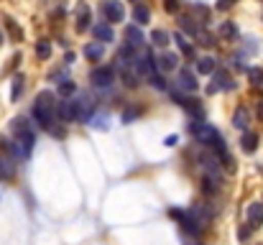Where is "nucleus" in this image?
Returning a JSON list of instances; mask_svg holds the SVG:
<instances>
[{
    "instance_id": "1",
    "label": "nucleus",
    "mask_w": 263,
    "mask_h": 245,
    "mask_svg": "<svg viewBox=\"0 0 263 245\" xmlns=\"http://www.w3.org/2000/svg\"><path fill=\"white\" fill-rule=\"evenodd\" d=\"M13 141H0V148H5L10 156L15 159H28L33 146H36V133H33V125L26 120V118H15L13 125Z\"/></svg>"
},
{
    "instance_id": "2",
    "label": "nucleus",
    "mask_w": 263,
    "mask_h": 245,
    "mask_svg": "<svg viewBox=\"0 0 263 245\" xmlns=\"http://www.w3.org/2000/svg\"><path fill=\"white\" fill-rule=\"evenodd\" d=\"M31 115H33V120H36L41 128L51 130V123H54V118H57V102H54V92H49V89L39 92V95H36V102H33V110H31Z\"/></svg>"
},
{
    "instance_id": "3",
    "label": "nucleus",
    "mask_w": 263,
    "mask_h": 245,
    "mask_svg": "<svg viewBox=\"0 0 263 245\" xmlns=\"http://www.w3.org/2000/svg\"><path fill=\"white\" fill-rule=\"evenodd\" d=\"M192 136L197 138V143H202V146H210V148H215V146L222 141V136L217 133V128H212V125H207V123L192 125Z\"/></svg>"
},
{
    "instance_id": "4",
    "label": "nucleus",
    "mask_w": 263,
    "mask_h": 245,
    "mask_svg": "<svg viewBox=\"0 0 263 245\" xmlns=\"http://www.w3.org/2000/svg\"><path fill=\"white\" fill-rule=\"evenodd\" d=\"M169 215H172L176 222L184 228V233H192V235H197V233L202 230V228L197 225V220L189 215V210H169Z\"/></svg>"
},
{
    "instance_id": "5",
    "label": "nucleus",
    "mask_w": 263,
    "mask_h": 245,
    "mask_svg": "<svg viewBox=\"0 0 263 245\" xmlns=\"http://www.w3.org/2000/svg\"><path fill=\"white\" fill-rule=\"evenodd\" d=\"M102 13H105V23H120L125 18V8L120 0H105Z\"/></svg>"
},
{
    "instance_id": "6",
    "label": "nucleus",
    "mask_w": 263,
    "mask_h": 245,
    "mask_svg": "<svg viewBox=\"0 0 263 245\" xmlns=\"http://www.w3.org/2000/svg\"><path fill=\"white\" fill-rule=\"evenodd\" d=\"M89 82L95 87H110L115 82V69L112 67H95L92 74H89Z\"/></svg>"
},
{
    "instance_id": "7",
    "label": "nucleus",
    "mask_w": 263,
    "mask_h": 245,
    "mask_svg": "<svg viewBox=\"0 0 263 245\" xmlns=\"http://www.w3.org/2000/svg\"><path fill=\"white\" fill-rule=\"evenodd\" d=\"M235 84H233V80H230V74L225 72V69H215L212 72V84L207 87V92L210 95H215V92H222V89H233Z\"/></svg>"
},
{
    "instance_id": "8",
    "label": "nucleus",
    "mask_w": 263,
    "mask_h": 245,
    "mask_svg": "<svg viewBox=\"0 0 263 245\" xmlns=\"http://www.w3.org/2000/svg\"><path fill=\"white\" fill-rule=\"evenodd\" d=\"M176 89H181V92H194L197 89V80H194V74L189 69H179V74H176Z\"/></svg>"
},
{
    "instance_id": "9",
    "label": "nucleus",
    "mask_w": 263,
    "mask_h": 245,
    "mask_svg": "<svg viewBox=\"0 0 263 245\" xmlns=\"http://www.w3.org/2000/svg\"><path fill=\"white\" fill-rule=\"evenodd\" d=\"M92 33H95V41H100V44H110V41L115 39L110 23H95V26H92Z\"/></svg>"
},
{
    "instance_id": "10",
    "label": "nucleus",
    "mask_w": 263,
    "mask_h": 245,
    "mask_svg": "<svg viewBox=\"0 0 263 245\" xmlns=\"http://www.w3.org/2000/svg\"><path fill=\"white\" fill-rule=\"evenodd\" d=\"M89 21H92L89 5H87V3H80V5H77V31H80V33L89 28Z\"/></svg>"
},
{
    "instance_id": "11",
    "label": "nucleus",
    "mask_w": 263,
    "mask_h": 245,
    "mask_svg": "<svg viewBox=\"0 0 263 245\" xmlns=\"http://www.w3.org/2000/svg\"><path fill=\"white\" fill-rule=\"evenodd\" d=\"M248 225L251 228H261L263 225V202L248 204Z\"/></svg>"
},
{
    "instance_id": "12",
    "label": "nucleus",
    "mask_w": 263,
    "mask_h": 245,
    "mask_svg": "<svg viewBox=\"0 0 263 245\" xmlns=\"http://www.w3.org/2000/svg\"><path fill=\"white\" fill-rule=\"evenodd\" d=\"M125 46H130V49H141V46H143V33H141V28H136V26H128V28H125Z\"/></svg>"
},
{
    "instance_id": "13",
    "label": "nucleus",
    "mask_w": 263,
    "mask_h": 245,
    "mask_svg": "<svg viewBox=\"0 0 263 245\" xmlns=\"http://www.w3.org/2000/svg\"><path fill=\"white\" fill-rule=\"evenodd\" d=\"M240 148H243L246 154H256V148H258V133L243 130V136H240Z\"/></svg>"
},
{
    "instance_id": "14",
    "label": "nucleus",
    "mask_w": 263,
    "mask_h": 245,
    "mask_svg": "<svg viewBox=\"0 0 263 245\" xmlns=\"http://www.w3.org/2000/svg\"><path fill=\"white\" fill-rule=\"evenodd\" d=\"M233 125L243 133V130H248V125H251V112H248V107H238L235 110V115H233Z\"/></svg>"
},
{
    "instance_id": "15",
    "label": "nucleus",
    "mask_w": 263,
    "mask_h": 245,
    "mask_svg": "<svg viewBox=\"0 0 263 245\" xmlns=\"http://www.w3.org/2000/svg\"><path fill=\"white\" fill-rule=\"evenodd\" d=\"M120 77H123V82H125V87H136L138 80H141V74H138V69H136L133 64H123Z\"/></svg>"
},
{
    "instance_id": "16",
    "label": "nucleus",
    "mask_w": 263,
    "mask_h": 245,
    "mask_svg": "<svg viewBox=\"0 0 263 245\" xmlns=\"http://www.w3.org/2000/svg\"><path fill=\"white\" fill-rule=\"evenodd\" d=\"M133 21L138 23V26H146L148 21H151V10L143 5V3H138V5H133Z\"/></svg>"
},
{
    "instance_id": "17",
    "label": "nucleus",
    "mask_w": 263,
    "mask_h": 245,
    "mask_svg": "<svg viewBox=\"0 0 263 245\" xmlns=\"http://www.w3.org/2000/svg\"><path fill=\"white\" fill-rule=\"evenodd\" d=\"M217 33H220L225 41H238V26L230 23V21H225V23L217 28Z\"/></svg>"
},
{
    "instance_id": "18",
    "label": "nucleus",
    "mask_w": 263,
    "mask_h": 245,
    "mask_svg": "<svg viewBox=\"0 0 263 245\" xmlns=\"http://www.w3.org/2000/svg\"><path fill=\"white\" fill-rule=\"evenodd\" d=\"M74 92H77V84H74L72 80L59 82V87H57V95H59L62 100H69V97H74Z\"/></svg>"
},
{
    "instance_id": "19",
    "label": "nucleus",
    "mask_w": 263,
    "mask_h": 245,
    "mask_svg": "<svg viewBox=\"0 0 263 245\" xmlns=\"http://www.w3.org/2000/svg\"><path fill=\"white\" fill-rule=\"evenodd\" d=\"M102 54H105V46L97 41V44H87L85 46V56H87L89 62H97V59H102Z\"/></svg>"
},
{
    "instance_id": "20",
    "label": "nucleus",
    "mask_w": 263,
    "mask_h": 245,
    "mask_svg": "<svg viewBox=\"0 0 263 245\" xmlns=\"http://www.w3.org/2000/svg\"><path fill=\"white\" fill-rule=\"evenodd\" d=\"M156 62H159V67H161L164 72H172V69H176L179 56H176V54H172V51H166V54H161V59H156Z\"/></svg>"
},
{
    "instance_id": "21",
    "label": "nucleus",
    "mask_w": 263,
    "mask_h": 245,
    "mask_svg": "<svg viewBox=\"0 0 263 245\" xmlns=\"http://www.w3.org/2000/svg\"><path fill=\"white\" fill-rule=\"evenodd\" d=\"M215 69H217V62H215L212 56H202L199 64H197V72H199V74H212Z\"/></svg>"
},
{
    "instance_id": "22",
    "label": "nucleus",
    "mask_w": 263,
    "mask_h": 245,
    "mask_svg": "<svg viewBox=\"0 0 263 245\" xmlns=\"http://www.w3.org/2000/svg\"><path fill=\"white\" fill-rule=\"evenodd\" d=\"M174 41H176V46L181 49V54H184V56H189V59L194 56V46H192V44H189V41H186V39H184L181 33H176Z\"/></svg>"
},
{
    "instance_id": "23",
    "label": "nucleus",
    "mask_w": 263,
    "mask_h": 245,
    "mask_svg": "<svg viewBox=\"0 0 263 245\" xmlns=\"http://www.w3.org/2000/svg\"><path fill=\"white\" fill-rule=\"evenodd\" d=\"M5 28H8V33L13 36V41H23V31H21V26H18L13 18H5Z\"/></svg>"
},
{
    "instance_id": "24",
    "label": "nucleus",
    "mask_w": 263,
    "mask_h": 245,
    "mask_svg": "<svg viewBox=\"0 0 263 245\" xmlns=\"http://www.w3.org/2000/svg\"><path fill=\"white\" fill-rule=\"evenodd\" d=\"M36 56H39V59H49V56H51V44H49L46 39H41V41L36 44Z\"/></svg>"
},
{
    "instance_id": "25",
    "label": "nucleus",
    "mask_w": 263,
    "mask_h": 245,
    "mask_svg": "<svg viewBox=\"0 0 263 245\" xmlns=\"http://www.w3.org/2000/svg\"><path fill=\"white\" fill-rule=\"evenodd\" d=\"M151 44L154 46H169V33L166 31H154L151 33Z\"/></svg>"
},
{
    "instance_id": "26",
    "label": "nucleus",
    "mask_w": 263,
    "mask_h": 245,
    "mask_svg": "<svg viewBox=\"0 0 263 245\" xmlns=\"http://www.w3.org/2000/svg\"><path fill=\"white\" fill-rule=\"evenodd\" d=\"M89 125L97 130H107V115H89Z\"/></svg>"
},
{
    "instance_id": "27",
    "label": "nucleus",
    "mask_w": 263,
    "mask_h": 245,
    "mask_svg": "<svg viewBox=\"0 0 263 245\" xmlns=\"http://www.w3.org/2000/svg\"><path fill=\"white\" fill-rule=\"evenodd\" d=\"M23 84H26V80L18 74V77L13 80V87H10V100H18V97H21V92H23Z\"/></svg>"
},
{
    "instance_id": "28",
    "label": "nucleus",
    "mask_w": 263,
    "mask_h": 245,
    "mask_svg": "<svg viewBox=\"0 0 263 245\" xmlns=\"http://www.w3.org/2000/svg\"><path fill=\"white\" fill-rule=\"evenodd\" d=\"M13 176V166L8 159H0V181H5V179H10Z\"/></svg>"
},
{
    "instance_id": "29",
    "label": "nucleus",
    "mask_w": 263,
    "mask_h": 245,
    "mask_svg": "<svg viewBox=\"0 0 263 245\" xmlns=\"http://www.w3.org/2000/svg\"><path fill=\"white\" fill-rule=\"evenodd\" d=\"M148 80H151V84H154L156 89H166V80H164L161 74H156V72H154V74H148Z\"/></svg>"
},
{
    "instance_id": "30",
    "label": "nucleus",
    "mask_w": 263,
    "mask_h": 245,
    "mask_svg": "<svg viewBox=\"0 0 263 245\" xmlns=\"http://www.w3.org/2000/svg\"><path fill=\"white\" fill-rule=\"evenodd\" d=\"M248 74H251V82H253V84H263V69H251Z\"/></svg>"
},
{
    "instance_id": "31",
    "label": "nucleus",
    "mask_w": 263,
    "mask_h": 245,
    "mask_svg": "<svg viewBox=\"0 0 263 245\" xmlns=\"http://www.w3.org/2000/svg\"><path fill=\"white\" fill-rule=\"evenodd\" d=\"M138 115H141V110H133V107H130V110H125V112H123V123H130V120H133V118H138Z\"/></svg>"
},
{
    "instance_id": "32",
    "label": "nucleus",
    "mask_w": 263,
    "mask_h": 245,
    "mask_svg": "<svg viewBox=\"0 0 263 245\" xmlns=\"http://www.w3.org/2000/svg\"><path fill=\"white\" fill-rule=\"evenodd\" d=\"M238 0H217V10H230Z\"/></svg>"
},
{
    "instance_id": "33",
    "label": "nucleus",
    "mask_w": 263,
    "mask_h": 245,
    "mask_svg": "<svg viewBox=\"0 0 263 245\" xmlns=\"http://www.w3.org/2000/svg\"><path fill=\"white\" fill-rule=\"evenodd\" d=\"M176 8H179V3H174V0H166V10H169V13H174Z\"/></svg>"
},
{
    "instance_id": "34",
    "label": "nucleus",
    "mask_w": 263,
    "mask_h": 245,
    "mask_svg": "<svg viewBox=\"0 0 263 245\" xmlns=\"http://www.w3.org/2000/svg\"><path fill=\"white\" fill-rule=\"evenodd\" d=\"M176 143H179V138H176V136H169V138H166V146H176Z\"/></svg>"
},
{
    "instance_id": "35",
    "label": "nucleus",
    "mask_w": 263,
    "mask_h": 245,
    "mask_svg": "<svg viewBox=\"0 0 263 245\" xmlns=\"http://www.w3.org/2000/svg\"><path fill=\"white\" fill-rule=\"evenodd\" d=\"M0 44H3V31H0Z\"/></svg>"
}]
</instances>
